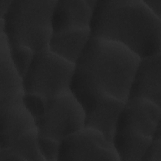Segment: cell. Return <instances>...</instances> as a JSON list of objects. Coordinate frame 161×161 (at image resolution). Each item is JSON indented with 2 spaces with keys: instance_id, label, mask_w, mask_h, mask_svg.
Returning a JSON list of instances; mask_svg holds the SVG:
<instances>
[{
  "instance_id": "e0dca14e",
  "label": "cell",
  "mask_w": 161,
  "mask_h": 161,
  "mask_svg": "<svg viewBox=\"0 0 161 161\" xmlns=\"http://www.w3.org/2000/svg\"><path fill=\"white\" fill-rule=\"evenodd\" d=\"M37 144L39 151L44 160H57L59 142L38 135Z\"/></svg>"
},
{
  "instance_id": "d6986e66",
  "label": "cell",
  "mask_w": 161,
  "mask_h": 161,
  "mask_svg": "<svg viewBox=\"0 0 161 161\" xmlns=\"http://www.w3.org/2000/svg\"><path fill=\"white\" fill-rule=\"evenodd\" d=\"M149 9L161 19V0H143Z\"/></svg>"
},
{
  "instance_id": "52a82bcc",
  "label": "cell",
  "mask_w": 161,
  "mask_h": 161,
  "mask_svg": "<svg viewBox=\"0 0 161 161\" xmlns=\"http://www.w3.org/2000/svg\"><path fill=\"white\" fill-rule=\"evenodd\" d=\"M119 160L112 142L99 131L84 127L60 142L57 160Z\"/></svg>"
},
{
  "instance_id": "ffe728a7",
  "label": "cell",
  "mask_w": 161,
  "mask_h": 161,
  "mask_svg": "<svg viewBox=\"0 0 161 161\" xmlns=\"http://www.w3.org/2000/svg\"><path fill=\"white\" fill-rule=\"evenodd\" d=\"M12 0H0V17L2 18L7 11Z\"/></svg>"
},
{
  "instance_id": "9a60e30c",
  "label": "cell",
  "mask_w": 161,
  "mask_h": 161,
  "mask_svg": "<svg viewBox=\"0 0 161 161\" xmlns=\"http://www.w3.org/2000/svg\"><path fill=\"white\" fill-rule=\"evenodd\" d=\"M0 36V96L24 92L22 77L12 62L6 38L2 33Z\"/></svg>"
},
{
  "instance_id": "9c48e42d",
  "label": "cell",
  "mask_w": 161,
  "mask_h": 161,
  "mask_svg": "<svg viewBox=\"0 0 161 161\" xmlns=\"http://www.w3.org/2000/svg\"><path fill=\"white\" fill-rule=\"evenodd\" d=\"M160 107L143 98H128L117 118L115 129L152 136L160 123Z\"/></svg>"
},
{
  "instance_id": "ac0fdd59",
  "label": "cell",
  "mask_w": 161,
  "mask_h": 161,
  "mask_svg": "<svg viewBox=\"0 0 161 161\" xmlns=\"http://www.w3.org/2000/svg\"><path fill=\"white\" fill-rule=\"evenodd\" d=\"M142 160H161V139H152Z\"/></svg>"
},
{
  "instance_id": "4fadbf2b",
  "label": "cell",
  "mask_w": 161,
  "mask_h": 161,
  "mask_svg": "<svg viewBox=\"0 0 161 161\" xmlns=\"http://www.w3.org/2000/svg\"><path fill=\"white\" fill-rule=\"evenodd\" d=\"M152 138L126 130L115 129L111 139L119 160H142Z\"/></svg>"
},
{
  "instance_id": "ba28073f",
  "label": "cell",
  "mask_w": 161,
  "mask_h": 161,
  "mask_svg": "<svg viewBox=\"0 0 161 161\" xmlns=\"http://www.w3.org/2000/svg\"><path fill=\"white\" fill-rule=\"evenodd\" d=\"M24 92L0 96V149L35 128L33 118L23 102Z\"/></svg>"
},
{
  "instance_id": "7c38bea8",
  "label": "cell",
  "mask_w": 161,
  "mask_h": 161,
  "mask_svg": "<svg viewBox=\"0 0 161 161\" xmlns=\"http://www.w3.org/2000/svg\"><path fill=\"white\" fill-rule=\"evenodd\" d=\"M91 38L89 28L74 29L53 33L48 49L74 64Z\"/></svg>"
},
{
  "instance_id": "277c9868",
  "label": "cell",
  "mask_w": 161,
  "mask_h": 161,
  "mask_svg": "<svg viewBox=\"0 0 161 161\" xmlns=\"http://www.w3.org/2000/svg\"><path fill=\"white\" fill-rule=\"evenodd\" d=\"M23 102L38 136L60 142L84 127V111L70 91L50 97L25 94Z\"/></svg>"
},
{
  "instance_id": "3957f363",
  "label": "cell",
  "mask_w": 161,
  "mask_h": 161,
  "mask_svg": "<svg viewBox=\"0 0 161 161\" xmlns=\"http://www.w3.org/2000/svg\"><path fill=\"white\" fill-rule=\"evenodd\" d=\"M55 2L12 0L0 18V33L4 35L8 45L25 47L34 53L48 48Z\"/></svg>"
},
{
  "instance_id": "7a4b0ae2",
  "label": "cell",
  "mask_w": 161,
  "mask_h": 161,
  "mask_svg": "<svg viewBox=\"0 0 161 161\" xmlns=\"http://www.w3.org/2000/svg\"><path fill=\"white\" fill-rule=\"evenodd\" d=\"M139 60L123 45L91 36L74 65L97 91L125 102Z\"/></svg>"
},
{
  "instance_id": "2e32d148",
  "label": "cell",
  "mask_w": 161,
  "mask_h": 161,
  "mask_svg": "<svg viewBox=\"0 0 161 161\" xmlns=\"http://www.w3.org/2000/svg\"><path fill=\"white\" fill-rule=\"evenodd\" d=\"M9 50L14 66L23 77L31 64L35 53L30 48L22 46H9Z\"/></svg>"
},
{
  "instance_id": "8fae6325",
  "label": "cell",
  "mask_w": 161,
  "mask_h": 161,
  "mask_svg": "<svg viewBox=\"0 0 161 161\" xmlns=\"http://www.w3.org/2000/svg\"><path fill=\"white\" fill-rule=\"evenodd\" d=\"M96 0H56L52 15L53 33L89 28Z\"/></svg>"
},
{
  "instance_id": "6da1fadb",
  "label": "cell",
  "mask_w": 161,
  "mask_h": 161,
  "mask_svg": "<svg viewBox=\"0 0 161 161\" xmlns=\"http://www.w3.org/2000/svg\"><path fill=\"white\" fill-rule=\"evenodd\" d=\"M91 36L119 43L140 58L161 53V19L143 0H96Z\"/></svg>"
},
{
  "instance_id": "30bf717a",
  "label": "cell",
  "mask_w": 161,
  "mask_h": 161,
  "mask_svg": "<svg viewBox=\"0 0 161 161\" xmlns=\"http://www.w3.org/2000/svg\"><path fill=\"white\" fill-rule=\"evenodd\" d=\"M160 55L158 53L140 58L128 98H143L160 107Z\"/></svg>"
},
{
  "instance_id": "5bb4252c",
  "label": "cell",
  "mask_w": 161,
  "mask_h": 161,
  "mask_svg": "<svg viewBox=\"0 0 161 161\" xmlns=\"http://www.w3.org/2000/svg\"><path fill=\"white\" fill-rule=\"evenodd\" d=\"M36 128L30 130L14 140L4 149H0V161L44 160L37 144Z\"/></svg>"
},
{
  "instance_id": "8992f818",
  "label": "cell",
  "mask_w": 161,
  "mask_h": 161,
  "mask_svg": "<svg viewBox=\"0 0 161 161\" xmlns=\"http://www.w3.org/2000/svg\"><path fill=\"white\" fill-rule=\"evenodd\" d=\"M70 89L84 113V127L101 132L110 141L125 102L97 91L74 68Z\"/></svg>"
},
{
  "instance_id": "5b68a950",
  "label": "cell",
  "mask_w": 161,
  "mask_h": 161,
  "mask_svg": "<svg viewBox=\"0 0 161 161\" xmlns=\"http://www.w3.org/2000/svg\"><path fill=\"white\" fill-rule=\"evenodd\" d=\"M74 68L48 48L35 53L22 77L25 94L50 97L70 91Z\"/></svg>"
}]
</instances>
